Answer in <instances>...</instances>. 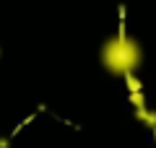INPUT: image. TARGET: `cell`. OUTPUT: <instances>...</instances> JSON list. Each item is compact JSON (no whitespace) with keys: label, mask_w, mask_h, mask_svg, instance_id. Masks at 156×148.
Returning <instances> with one entry per match:
<instances>
[{"label":"cell","mask_w":156,"mask_h":148,"mask_svg":"<svg viewBox=\"0 0 156 148\" xmlns=\"http://www.w3.org/2000/svg\"><path fill=\"white\" fill-rule=\"evenodd\" d=\"M99 60H101V65L107 68V73L125 78L128 73H135L140 68V62H143V47H140L125 29H120L115 37H109L101 44Z\"/></svg>","instance_id":"cell-1"},{"label":"cell","mask_w":156,"mask_h":148,"mask_svg":"<svg viewBox=\"0 0 156 148\" xmlns=\"http://www.w3.org/2000/svg\"><path fill=\"white\" fill-rule=\"evenodd\" d=\"M11 146V140H8V138H0V148H8Z\"/></svg>","instance_id":"cell-3"},{"label":"cell","mask_w":156,"mask_h":148,"mask_svg":"<svg viewBox=\"0 0 156 148\" xmlns=\"http://www.w3.org/2000/svg\"><path fill=\"white\" fill-rule=\"evenodd\" d=\"M135 120H140L146 127H151V130L156 132V109H148V104L135 109Z\"/></svg>","instance_id":"cell-2"}]
</instances>
